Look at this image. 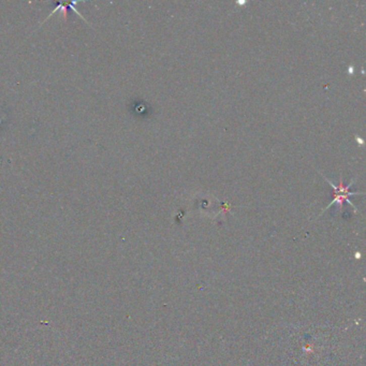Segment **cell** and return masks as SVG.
Wrapping results in <instances>:
<instances>
[{"label":"cell","mask_w":366,"mask_h":366,"mask_svg":"<svg viewBox=\"0 0 366 366\" xmlns=\"http://www.w3.org/2000/svg\"><path fill=\"white\" fill-rule=\"evenodd\" d=\"M323 176V175H322ZM327 180V182L330 184V186L332 187V189H333V199H332L331 203L329 204V206H327L323 211H327L329 207H331L332 205H334V204H336V205H338L339 208L343 207V204L344 202H347L350 204V206H352L354 208L355 212H357V210L355 208V206L353 205V204L351 203L350 199H349V197H351V195H356V194H364V192H351L350 190V186L354 183L353 181L347 185V186H344L343 182H340L339 186H335L333 183H332L330 180H328V178L326 176H323Z\"/></svg>","instance_id":"6da1fadb"},{"label":"cell","mask_w":366,"mask_h":366,"mask_svg":"<svg viewBox=\"0 0 366 366\" xmlns=\"http://www.w3.org/2000/svg\"><path fill=\"white\" fill-rule=\"evenodd\" d=\"M356 141H359L361 144H363V140H361L359 137H356Z\"/></svg>","instance_id":"7a4b0ae2"}]
</instances>
